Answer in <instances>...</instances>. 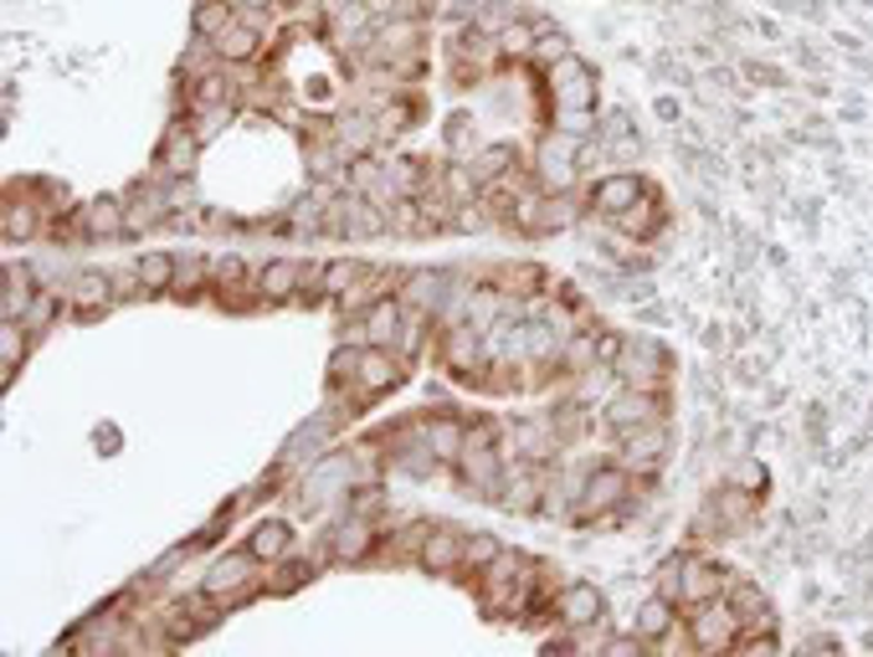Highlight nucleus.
<instances>
[{
	"label": "nucleus",
	"instance_id": "32",
	"mask_svg": "<svg viewBox=\"0 0 873 657\" xmlns=\"http://www.w3.org/2000/svg\"><path fill=\"white\" fill-rule=\"evenodd\" d=\"M355 262H329V268H324V293H345V282L355 278Z\"/></svg>",
	"mask_w": 873,
	"mask_h": 657
},
{
	"label": "nucleus",
	"instance_id": "36",
	"mask_svg": "<svg viewBox=\"0 0 873 657\" xmlns=\"http://www.w3.org/2000/svg\"><path fill=\"white\" fill-rule=\"evenodd\" d=\"M190 160H196V139L190 135L170 139V170H190Z\"/></svg>",
	"mask_w": 873,
	"mask_h": 657
},
{
	"label": "nucleus",
	"instance_id": "21",
	"mask_svg": "<svg viewBox=\"0 0 873 657\" xmlns=\"http://www.w3.org/2000/svg\"><path fill=\"white\" fill-rule=\"evenodd\" d=\"M227 103H231L227 72H206V78L196 82V93H190V108H196V113H211V108H227Z\"/></svg>",
	"mask_w": 873,
	"mask_h": 657
},
{
	"label": "nucleus",
	"instance_id": "34",
	"mask_svg": "<svg viewBox=\"0 0 873 657\" xmlns=\"http://www.w3.org/2000/svg\"><path fill=\"white\" fill-rule=\"evenodd\" d=\"M211 278H216V282H227V288H237V282L247 278L242 257H221V262H216V268H211Z\"/></svg>",
	"mask_w": 873,
	"mask_h": 657
},
{
	"label": "nucleus",
	"instance_id": "10",
	"mask_svg": "<svg viewBox=\"0 0 873 657\" xmlns=\"http://www.w3.org/2000/svg\"><path fill=\"white\" fill-rule=\"evenodd\" d=\"M725 601H730V611L740 617V631H766V627H776L766 590L755 586L751 576H735V570H730V576H725Z\"/></svg>",
	"mask_w": 873,
	"mask_h": 657
},
{
	"label": "nucleus",
	"instance_id": "17",
	"mask_svg": "<svg viewBox=\"0 0 873 657\" xmlns=\"http://www.w3.org/2000/svg\"><path fill=\"white\" fill-rule=\"evenodd\" d=\"M355 380H360L365 390H390L401 380V365H396V355H386V349H360Z\"/></svg>",
	"mask_w": 873,
	"mask_h": 657
},
{
	"label": "nucleus",
	"instance_id": "15",
	"mask_svg": "<svg viewBox=\"0 0 873 657\" xmlns=\"http://www.w3.org/2000/svg\"><path fill=\"white\" fill-rule=\"evenodd\" d=\"M370 545H376V529L365 524V514H349V519L335 529V560H345V565L365 560Z\"/></svg>",
	"mask_w": 873,
	"mask_h": 657
},
{
	"label": "nucleus",
	"instance_id": "23",
	"mask_svg": "<svg viewBox=\"0 0 873 657\" xmlns=\"http://www.w3.org/2000/svg\"><path fill=\"white\" fill-rule=\"evenodd\" d=\"M360 329H370L376 339H396V329H401V303L396 298H386V303H376V309L360 319Z\"/></svg>",
	"mask_w": 873,
	"mask_h": 657
},
{
	"label": "nucleus",
	"instance_id": "19",
	"mask_svg": "<svg viewBox=\"0 0 873 657\" xmlns=\"http://www.w3.org/2000/svg\"><path fill=\"white\" fill-rule=\"evenodd\" d=\"M257 47H262V37H257V27H247V21H231V27L216 37V52L227 57V62H252Z\"/></svg>",
	"mask_w": 873,
	"mask_h": 657
},
{
	"label": "nucleus",
	"instance_id": "30",
	"mask_svg": "<svg viewBox=\"0 0 873 657\" xmlns=\"http://www.w3.org/2000/svg\"><path fill=\"white\" fill-rule=\"evenodd\" d=\"M622 349H627V339H622L617 329H596L592 335V355H596V365H606V370L622 360Z\"/></svg>",
	"mask_w": 873,
	"mask_h": 657
},
{
	"label": "nucleus",
	"instance_id": "7",
	"mask_svg": "<svg viewBox=\"0 0 873 657\" xmlns=\"http://www.w3.org/2000/svg\"><path fill=\"white\" fill-rule=\"evenodd\" d=\"M725 565L710 560V555H684L678 565V606H704L714 596H725Z\"/></svg>",
	"mask_w": 873,
	"mask_h": 657
},
{
	"label": "nucleus",
	"instance_id": "18",
	"mask_svg": "<svg viewBox=\"0 0 873 657\" xmlns=\"http://www.w3.org/2000/svg\"><path fill=\"white\" fill-rule=\"evenodd\" d=\"M288 545H294V529H288L282 519L257 524L252 539H247V550H252L257 560H282V555H288Z\"/></svg>",
	"mask_w": 873,
	"mask_h": 657
},
{
	"label": "nucleus",
	"instance_id": "3",
	"mask_svg": "<svg viewBox=\"0 0 873 657\" xmlns=\"http://www.w3.org/2000/svg\"><path fill=\"white\" fill-rule=\"evenodd\" d=\"M740 637V617L730 611L725 596H714L704 606H688V647L698 653H730Z\"/></svg>",
	"mask_w": 873,
	"mask_h": 657
},
{
	"label": "nucleus",
	"instance_id": "26",
	"mask_svg": "<svg viewBox=\"0 0 873 657\" xmlns=\"http://www.w3.org/2000/svg\"><path fill=\"white\" fill-rule=\"evenodd\" d=\"M227 27H231L227 0H201V6H196V31H201V37H221Z\"/></svg>",
	"mask_w": 873,
	"mask_h": 657
},
{
	"label": "nucleus",
	"instance_id": "11",
	"mask_svg": "<svg viewBox=\"0 0 873 657\" xmlns=\"http://www.w3.org/2000/svg\"><path fill=\"white\" fill-rule=\"evenodd\" d=\"M555 617L565 621V627H596V621L606 617V601H602V590L586 586V580H576V586H565L560 596H555Z\"/></svg>",
	"mask_w": 873,
	"mask_h": 657
},
{
	"label": "nucleus",
	"instance_id": "8",
	"mask_svg": "<svg viewBox=\"0 0 873 657\" xmlns=\"http://www.w3.org/2000/svg\"><path fill=\"white\" fill-rule=\"evenodd\" d=\"M643 196H647V180H643V175H627V170L602 175V180L592 186V211L606 216V221H622V216L643 201Z\"/></svg>",
	"mask_w": 873,
	"mask_h": 657
},
{
	"label": "nucleus",
	"instance_id": "37",
	"mask_svg": "<svg viewBox=\"0 0 873 657\" xmlns=\"http://www.w3.org/2000/svg\"><path fill=\"white\" fill-rule=\"evenodd\" d=\"M658 119H678V103H673V98H658Z\"/></svg>",
	"mask_w": 873,
	"mask_h": 657
},
{
	"label": "nucleus",
	"instance_id": "25",
	"mask_svg": "<svg viewBox=\"0 0 873 657\" xmlns=\"http://www.w3.org/2000/svg\"><path fill=\"white\" fill-rule=\"evenodd\" d=\"M139 282H145V288H170V282H175V257L170 252L139 257Z\"/></svg>",
	"mask_w": 873,
	"mask_h": 657
},
{
	"label": "nucleus",
	"instance_id": "22",
	"mask_svg": "<svg viewBox=\"0 0 873 657\" xmlns=\"http://www.w3.org/2000/svg\"><path fill=\"white\" fill-rule=\"evenodd\" d=\"M257 288H262V298H288L298 288V262H288V257L268 262V268H262V278H257Z\"/></svg>",
	"mask_w": 873,
	"mask_h": 657
},
{
	"label": "nucleus",
	"instance_id": "14",
	"mask_svg": "<svg viewBox=\"0 0 873 657\" xmlns=\"http://www.w3.org/2000/svg\"><path fill=\"white\" fill-rule=\"evenodd\" d=\"M658 227H663V201H658V190L647 186V196L632 206L627 216H622L617 231H622V237H632V242H647V237H658Z\"/></svg>",
	"mask_w": 873,
	"mask_h": 657
},
{
	"label": "nucleus",
	"instance_id": "31",
	"mask_svg": "<svg viewBox=\"0 0 873 657\" xmlns=\"http://www.w3.org/2000/svg\"><path fill=\"white\" fill-rule=\"evenodd\" d=\"M52 313H57V298L52 293H37V298H31V309L21 313V323H27V329H37V323H47Z\"/></svg>",
	"mask_w": 873,
	"mask_h": 657
},
{
	"label": "nucleus",
	"instance_id": "27",
	"mask_svg": "<svg viewBox=\"0 0 873 657\" xmlns=\"http://www.w3.org/2000/svg\"><path fill=\"white\" fill-rule=\"evenodd\" d=\"M108 298H113V293H108V278H103V272H82V278H78V303H82V313L103 309Z\"/></svg>",
	"mask_w": 873,
	"mask_h": 657
},
{
	"label": "nucleus",
	"instance_id": "1",
	"mask_svg": "<svg viewBox=\"0 0 873 657\" xmlns=\"http://www.w3.org/2000/svg\"><path fill=\"white\" fill-rule=\"evenodd\" d=\"M622 386H643V390H663L673 376V355L658 345V339H627L622 360L612 365Z\"/></svg>",
	"mask_w": 873,
	"mask_h": 657
},
{
	"label": "nucleus",
	"instance_id": "6",
	"mask_svg": "<svg viewBox=\"0 0 873 657\" xmlns=\"http://www.w3.org/2000/svg\"><path fill=\"white\" fill-rule=\"evenodd\" d=\"M252 580H257V555L252 550H231V555H221V560L206 570L201 590L211 596V601H237V596H247Z\"/></svg>",
	"mask_w": 873,
	"mask_h": 657
},
{
	"label": "nucleus",
	"instance_id": "2",
	"mask_svg": "<svg viewBox=\"0 0 873 657\" xmlns=\"http://www.w3.org/2000/svg\"><path fill=\"white\" fill-rule=\"evenodd\" d=\"M627 494H632V468H622V462H596V468L586 472V484H581L576 519H602V514L622 509Z\"/></svg>",
	"mask_w": 873,
	"mask_h": 657
},
{
	"label": "nucleus",
	"instance_id": "33",
	"mask_svg": "<svg viewBox=\"0 0 873 657\" xmlns=\"http://www.w3.org/2000/svg\"><path fill=\"white\" fill-rule=\"evenodd\" d=\"M643 637H637V631H632V637H606V643H602V653L606 657H637V653H643Z\"/></svg>",
	"mask_w": 873,
	"mask_h": 657
},
{
	"label": "nucleus",
	"instance_id": "29",
	"mask_svg": "<svg viewBox=\"0 0 873 657\" xmlns=\"http://www.w3.org/2000/svg\"><path fill=\"white\" fill-rule=\"evenodd\" d=\"M509 160H514L509 149H484V155L473 160V170H468V175L478 180V186H488V180H498V175L509 170Z\"/></svg>",
	"mask_w": 873,
	"mask_h": 657
},
{
	"label": "nucleus",
	"instance_id": "24",
	"mask_svg": "<svg viewBox=\"0 0 873 657\" xmlns=\"http://www.w3.org/2000/svg\"><path fill=\"white\" fill-rule=\"evenodd\" d=\"M504 555V545H498L494 535H473L463 539V570H488V565Z\"/></svg>",
	"mask_w": 873,
	"mask_h": 657
},
{
	"label": "nucleus",
	"instance_id": "20",
	"mask_svg": "<svg viewBox=\"0 0 873 657\" xmlns=\"http://www.w3.org/2000/svg\"><path fill=\"white\" fill-rule=\"evenodd\" d=\"M123 227H129V216H123L119 201H93L82 211V231H88V237H119Z\"/></svg>",
	"mask_w": 873,
	"mask_h": 657
},
{
	"label": "nucleus",
	"instance_id": "9",
	"mask_svg": "<svg viewBox=\"0 0 873 657\" xmlns=\"http://www.w3.org/2000/svg\"><path fill=\"white\" fill-rule=\"evenodd\" d=\"M576 160H581V135H565V129L545 135V145H539V180H545V190H571Z\"/></svg>",
	"mask_w": 873,
	"mask_h": 657
},
{
	"label": "nucleus",
	"instance_id": "12",
	"mask_svg": "<svg viewBox=\"0 0 873 657\" xmlns=\"http://www.w3.org/2000/svg\"><path fill=\"white\" fill-rule=\"evenodd\" d=\"M417 437L437 452V462H453V457H463V447H468V431H463V421H453V416H431V421H421Z\"/></svg>",
	"mask_w": 873,
	"mask_h": 657
},
{
	"label": "nucleus",
	"instance_id": "13",
	"mask_svg": "<svg viewBox=\"0 0 873 657\" xmlns=\"http://www.w3.org/2000/svg\"><path fill=\"white\" fill-rule=\"evenodd\" d=\"M673 621H678V606H673L668 596H653V601L637 606V621H632V631H637L647 647H658V643H668Z\"/></svg>",
	"mask_w": 873,
	"mask_h": 657
},
{
	"label": "nucleus",
	"instance_id": "5",
	"mask_svg": "<svg viewBox=\"0 0 873 657\" xmlns=\"http://www.w3.org/2000/svg\"><path fill=\"white\" fill-rule=\"evenodd\" d=\"M617 447H622V468L643 472V484H653L658 462L668 457V427H663V421H647V427H627V431H617Z\"/></svg>",
	"mask_w": 873,
	"mask_h": 657
},
{
	"label": "nucleus",
	"instance_id": "28",
	"mask_svg": "<svg viewBox=\"0 0 873 657\" xmlns=\"http://www.w3.org/2000/svg\"><path fill=\"white\" fill-rule=\"evenodd\" d=\"M31 231H37V206L16 201L11 211H6V242H27Z\"/></svg>",
	"mask_w": 873,
	"mask_h": 657
},
{
	"label": "nucleus",
	"instance_id": "38",
	"mask_svg": "<svg viewBox=\"0 0 873 657\" xmlns=\"http://www.w3.org/2000/svg\"><path fill=\"white\" fill-rule=\"evenodd\" d=\"M242 6H252V11H262V6H272V0H242Z\"/></svg>",
	"mask_w": 873,
	"mask_h": 657
},
{
	"label": "nucleus",
	"instance_id": "16",
	"mask_svg": "<svg viewBox=\"0 0 873 657\" xmlns=\"http://www.w3.org/2000/svg\"><path fill=\"white\" fill-rule=\"evenodd\" d=\"M463 565V535L453 529H437V535H421V570H457Z\"/></svg>",
	"mask_w": 873,
	"mask_h": 657
},
{
	"label": "nucleus",
	"instance_id": "35",
	"mask_svg": "<svg viewBox=\"0 0 873 657\" xmlns=\"http://www.w3.org/2000/svg\"><path fill=\"white\" fill-rule=\"evenodd\" d=\"M314 576V565H282L278 570V580H272L268 590H294V586H304V580Z\"/></svg>",
	"mask_w": 873,
	"mask_h": 657
},
{
	"label": "nucleus",
	"instance_id": "4",
	"mask_svg": "<svg viewBox=\"0 0 873 657\" xmlns=\"http://www.w3.org/2000/svg\"><path fill=\"white\" fill-rule=\"evenodd\" d=\"M668 401H663V390H643V386H622L612 390V401L602 406V421L612 431H627V427H647V421H663Z\"/></svg>",
	"mask_w": 873,
	"mask_h": 657
}]
</instances>
